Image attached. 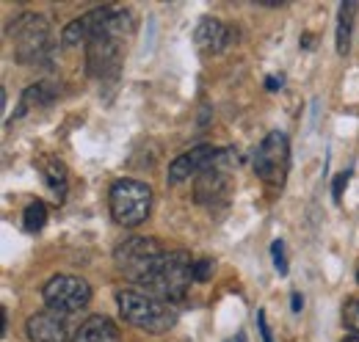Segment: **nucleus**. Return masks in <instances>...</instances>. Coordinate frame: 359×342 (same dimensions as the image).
Segmentation results:
<instances>
[{
  "mask_svg": "<svg viewBox=\"0 0 359 342\" xmlns=\"http://www.w3.org/2000/svg\"><path fill=\"white\" fill-rule=\"evenodd\" d=\"M130 28L133 22L128 14L114 11V8L102 11V20L86 44V61H89V72L94 78H108L119 72L125 39L130 36Z\"/></svg>",
  "mask_w": 359,
  "mask_h": 342,
  "instance_id": "f257e3e1",
  "label": "nucleus"
},
{
  "mask_svg": "<svg viewBox=\"0 0 359 342\" xmlns=\"http://www.w3.org/2000/svg\"><path fill=\"white\" fill-rule=\"evenodd\" d=\"M119 312L128 323L135 329L149 331V334H163L177 323V309L175 303L163 299H155L144 290H125L119 293Z\"/></svg>",
  "mask_w": 359,
  "mask_h": 342,
  "instance_id": "f03ea898",
  "label": "nucleus"
},
{
  "mask_svg": "<svg viewBox=\"0 0 359 342\" xmlns=\"http://www.w3.org/2000/svg\"><path fill=\"white\" fill-rule=\"evenodd\" d=\"M194 282V259L188 252H166L163 259L155 265V271L147 276L144 290L155 299L177 303L188 296V287Z\"/></svg>",
  "mask_w": 359,
  "mask_h": 342,
  "instance_id": "7ed1b4c3",
  "label": "nucleus"
},
{
  "mask_svg": "<svg viewBox=\"0 0 359 342\" xmlns=\"http://www.w3.org/2000/svg\"><path fill=\"white\" fill-rule=\"evenodd\" d=\"M152 207V191L138 179H119L111 188V215L122 226H138Z\"/></svg>",
  "mask_w": 359,
  "mask_h": 342,
  "instance_id": "20e7f679",
  "label": "nucleus"
},
{
  "mask_svg": "<svg viewBox=\"0 0 359 342\" xmlns=\"http://www.w3.org/2000/svg\"><path fill=\"white\" fill-rule=\"evenodd\" d=\"M11 42H14V55L22 64H36L47 58L53 39H50V25L36 14H22L17 25L11 28Z\"/></svg>",
  "mask_w": 359,
  "mask_h": 342,
  "instance_id": "39448f33",
  "label": "nucleus"
},
{
  "mask_svg": "<svg viewBox=\"0 0 359 342\" xmlns=\"http://www.w3.org/2000/svg\"><path fill=\"white\" fill-rule=\"evenodd\" d=\"M163 249H161V243L158 240H152V238H130V240H125L119 249H116V265H119V271L128 276V279H133L138 285H144L147 282V276L155 271V265L163 259Z\"/></svg>",
  "mask_w": 359,
  "mask_h": 342,
  "instance_id": "423d86ee",
  "label": "nucleus"
},
{
  "mask_svg": "<svg viewBox=\"0 0 359 342\" xmlns=\"http://www.w3.org/2000/svg\"><path fill=\"white\" fill-rule=\"evenodd\" d=\"M290 169V144L287 135L273 130L263 138V144L255 152V171L263 182H269L271 188H279L287 177Z\"/></svg>",
  "mask_w": 359,
  "mask_h": 342,
  "instance_id": "0eeeda50",
  "label": "nucleus"
},
{
  "mask_svg": "<svg viewBox=\"0 0 359 342\" xmlns=\"http://www.w3.org/2000/svg\"><path fill=\"white\" fill-rule=\"evenodd\" d=\"M91 299V287L69 273H58L45 285V303L58 315H72L83 309Z\"/></svg>",
  "mask_w": 359,
  "mask_h": 342,
  "instance_id": "6e6552de",
  "label": "nucleus"
},
{
  "mask_svg": "<svg viewBox=\"0 0 359 342\" xmlns=\"http://www.w3.org/2000/svg\"><path fill=\"white\" fill-rule=\"evenodd\" d=\"M229 160H232L229 152H222L213 166H208L196 177V202L213 205V202L226 199V193H229Z\"/></svg>",
  "mask_w": 359,
  "mask_h": 342,
  "instance_id": "1a4fd4ad",
  "label": "nucleus"
},
{
  "mask_svg": "<svg viewBox=\"0 0 359 342\" xmlns=\"http://www.w3.org/2000/svg\"><path fill=\"white\" fill-rule=\"evenodd\" d=\"M28 340L31 342H67L69 340V326L67 317L47 309L34 317H28Z\"/></svg>",
  "mask_w": 359,
  "mask_h": 342,
  "instance_id": "9d476101",
  "label": "nucleus"
},
{
  "mask_svg": "<svg viewBox=\"0 0 359 342\" xmlns=\"http://www.w3.org/2000/svg\"><path fill=\"white\" fill-rule=\"evenodd\" d=\"M219 155H222V149H213V146H194L191 152L180 155L177 160L172 163V169H169V182H182V179H188L191 174H202L208 166H213V163L219 160Z\"/></svg>",
  "mask_w": 359,
  "mask_h": 342,
  "instance_id": "9b49d317",
  "label": "nucleus"
},
{
  "mask_svg": "<svg viewBox=\"0 0 359 342\" xmlns=\"http://www.w3.org/2000/svg\"><path fill=\"white\" fill-rule=\"evenodd\" d=\"M229 28H226L222 20H213V17H205L199 25H196V34H194V42L202 53H222L226 44H229Z\"/></svg>",
  "mask_w": 359,
  "mask_h": 342,
  "instance_id": "f8f14e48",
  "label": "nucleus"
},
{
  "mask_svg": "<svg viewBox=\"0 0 359 342\" xmlns=\"http://www.w3.org/2000/svg\"><path fill=\"white\" fill-rule=\"evenodd\" d=\"M72 342H119V329H116V323L111 317L94 315V317L81 323V329L75 331Z\"/></svg>",
  "mask_w": 359,
  "mask_h": 342,
  "instance_id": "ddd939ff",
  "label": "nucleus"
},
{
  "mask_svg": "<svg viewBox=\"0 0 359 342\" xmlns=\"http://www.w3.org/2000/svg\"><path fill=\"white\" fill-rule=\"evenodd\" d=\"M39 169H42V177H45V185L55 193V199L61 202L64 193H67V169H64V163H58V160H42Z\"/></svg>",
  "mask_w": 359,
  "mask_h": 342,
  "instance_id": "4468645a",
  "label": "nucleus"
},
{
  "mask_svg": "<svg viewBox=\"0 0 359 342\" xmlns=\"http://www.w3.org/2000/svg\"><path fill=\"white\" fill-rule=\"evenodd\" d=\"M354 11L357 3H343L340 6V25H337V53H348V42H351V25H354Z\"/></svg>",
  "mask_w": 359,
  "mask_h": 342,
  "instance_id": "2eb2a0df",
  "label": "nucleus"
},
{
  "mask_svg": "<svg viewBox=\"0 0 359 342\" xmlns=\"http://www.w3.org/2000/svg\"><path fill=\"white\" fill-rule=\"evenodd\" d=\"M53 97H55V91L50 88V83L31 86V88L22 94V105H20V114H22V111H28V108H31V102H36V105H47Z\"/></svg>",
  "mask_w": 359,
  "mask_h": 342,
  "instance_id": "dca6fc26",
  "label": "nucleus"
},
{
  "mask_svg": "<svg viewBox=\"0 0 359 342\" xmlns=\"http://www.w3.org/2000/svg\"><path fill=\"white\" fill-rule=\"evenodd\" d=\"M22 224H25L28 232H39V229L47 224L45 202H31V205L25 207V213H22Z\"/></svg>",
  "mask_w": 359,
  "mask_h": 342,
  "instance_id": "f3484780",
  "label": "nucleus"
},
{
  "mask_svg": "<svg viewBox=\"0 0 359 342\" xmlns=\"http://www.w3.org/2000/svg\"><path fill=\"white\" fill-rule=\"evenodd\" d=\"M343 320H346V326L359 337V299H351L348 303H346V309H343Z\"/></svg>",
  "mask_w": 359,
  "mask_h": 342,
  "instance_id": "a211bd4d",
  "label": "nucleus"
},
{
  "mask_svg": "<svg viewBox=\"0 0 359 342\" xmlns=\"http://www.w3.org/2000/svg\"><path fill=\"white\" fill-rule=\"evenodd\" d=\"M271 254H273V265H276V271H279V273H287V262H285V246H282V240H273Z\"/></svg>",
  "mask_w": 359,
  "mask_h": 342,
  "instance_id": "6ab92c4d",
  "label": "nucleus"
},
{
  "mask_svg": "<svg viewBox=\"0 0 359 342\" xmlns=\"http://www.w3.org/2000/svg\"><path fill=\"white\" fill-rule=\"evenodd\" d=\"M210 271H213V262H210V259L194 262V282H205V279L210 276Z\"/></svg>",
  "mask_w": 359,
  "mask_h": 342,
  "instance_id": "aec40b11",
  "label": "nucleus"
},
{
  "mask_svg": "<svg viewBox=\"0 0 359 342\" xmlns=\"http://www.w3.org/2000/svg\"><path fill=\"white\" fill-rule=\"evenodd\" d=\"M348 179H351V174H348V171H343V174L337 177V182H334V199H337V202L343 199V188L348 185Z\"/></svg>",
  "mask_w": 359,
  "mask_h": 342,
  "instance_id": "412c9836",
  "label": "nucleus"
},
{
  "mask_svg": "<svg viewBox=\"0 0 359 342\" xmlns=\"http://www.w3.org/2000/svg\"><path fill=\"white\" fill-rule=\"evenodd\" d=\"M257 320H260V331H263V340L273 342V340H271V329H269V320H266V312H260V315H257Z\"/></svg>",
  "mask_w": 359,
  "mask_h": 342,
  "instance_id": "4be33fe9",
  "label": "nucleus"
},
{
  "mask_svg": "<svg viewBox=\"0 0 359 342\" xmlns=\"http://www.w3.org/2000/svg\"><path fill=\"white\" fill-rule=\"evenodd\" d=\"M293 309H296V312L302 309V299H299V296H293Z\"/></svg>",
  "mask_w": 359,
  "mask_h": 342,
  "instance_id": "5701e85b",
  "label": "nucleus"
},
{
  "mask_svg": "<svg viewBox=\"0 0 359 342\" xmlns=\"http://www.w3.org/2000/svg\"><path fill=\"white\" fill-rule=\"evenodd\" d=\"M229 342H243V334H238V337H235V340H229Z\"/></svg>",
  "mask_w": 359,
  "mask_h": 342,
  "instance_id": "b1692460",
  "label": "nucleus"
},
{
  "mask_svg": "<svg viewBox=\"0 0 359 342\" xmlns=\"http://www.w3.org/2000/svg\"><path fill=\"white\" fill-rule=\"evenodd\" d=\"M346 342H359V337H348Z\"/></svg>",
  "mask_w": 359,
  "mask_h": 342,
  "instance_id": "393cba45",
  "label": "nucleus"
}]
</instances>
